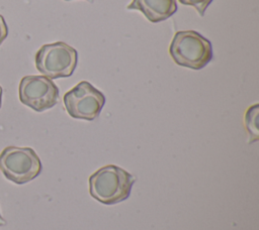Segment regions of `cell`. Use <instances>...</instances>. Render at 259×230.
I'll use <instances>...</instances> for the list:
<instances>
[{
	"label": "cell",
	"instance_id": "cell-10",
	"mask_svg": "<svg viewBox=\"0 0 259 230\" xmlns=\"http://www.w3.org/2000/svg\"><path fill=\"white\" fill-rule=\"evenodd\" d=\"M7 34H8L7 24H6L3 16L0 14V45L4 41V39L7 37Z\"/></svg>",
	"mask_w": 259,
	"mask_h": 230
},
{
	"label": "cell",
	"instance_id": "cell-2",
	"mask_svg": "<svg viewBox=\"0 0 259 230\" xmlns=\"http://www.w3.org/2000/svg\"><path fill=\"white\" fill-rule=\"evenodd\" d=\"M173 61L192 70L204 68L212 59V46L208 39L195 30L177 31L170 43Z\"/></svg>",
	"mask_w": 259,
	"mask_h": 230
},
{
	"label": "cell",
	"instance_id": "cell-9",
	"mask_svg": "<svg viewBox=\"0 0 259 230\" xmlns=\"http://www.w3.org/2000/svg\"><path fill=\"white\" fill-rule=\"evenodd\" d=\"M183 5H189L194 7L200 16L204 15V11L212 0H178Z\"/></svg>",
	"mask_w": 259,
	"mask_h": 230
},
{
	"label": "cell",
	"instance_id": "cell-3",
	"mask_svg": "<svg viewBox=\"0 0 259 230\" xmlns=\"http://www.w3.org/2000/svg\"><path fill=\"white\" fill-rule=\"evenodd\" d=\"M41 169V161L30 147L7 146L0 153V170L14 184L22 185L32 181Z\"/></svg>",
	"mask_w": 259,
	"mask_h": 230
},
{
	"label": "cell",
	"instance_id": "cell-1",
	"mask_svg": "<svg viewBox=\"0 0 259 230\" xmlns=\"http://www.w3.org/2000/svg\"><path fill=\"white\" fill-rule=\"evenodd\" d=\"M135 181L128 171L115 164H108L90 176L89 193L104 205L117 204L130 197Z\"/></svg>",
	"mask_w": 259,
	"mask_h": 230
},
{
	"label": "cell",
	"instance_id": "cell-6",
	"mask_svg": "<svg viewBox=\"0 0 259 230\" xmlns=\"http://www.w3.org/2000/svg\"><path fill=\"white\" fill-rule=\"evenodd\" d=\"M20 102L36 112L54 107L59 101V88L46 76H25L18 87Z\"/></svg>",
	"mask_w": 259,
	"mask_h": 230
},
{
	"label": "cell",
	"instance_id": "cell-7",
	"mask_svg": "<svg viewBox=\"0 0 259 230\" xmlns=\"http://www.w3.org/2000/svg\"><path fill=\"white\" fill-rule=\"evenodd\" d=\"M127 9L140 10L151 22H160L177 10L176 0H133Z\"/></svg>",
	"mask_w": 259,
	"mask_h": 230
},
{
	"label": "cell",
	"instance_id": "cell-11",
	"mask_svg": "<svg viewBox=\"0 0 259 230\" xmlns=\"http://www.w3.org/2000/svg\"><path fill=\"white\" fill-rule=\"evenodd\" d=\"M2 94H3V89L0 86V108H1V105H2Z\"/></svg>",
	"mask_w": 259,
	"mask_h": 230
},
{
	"label": "cell",
	"instance_id": "cell-4",
	"mask_svg": "<svg viewBox=\"0 0 259 230\" xmlns=\"http://www.w3.org/2000/svg\"><path fill=\"white\" fill-rule=\"evenodd\" d=\"M77 51L69 44L58 41L44 44L35 53L37 71L50 79L70 77L77 66Z\"/></svg>",
	"mask_w": 259,
	"mask_h": 230
},
{
	"label": "cell",
	"instance_id": "cell-5",
	"mask_svg": "<svg viewBox=\"0 0 259 230\" xmlns=\"http://www.w3.org/2000/svg\"><path fill=\"white\" fill-rule=\"evenodd\" d=\"M104 104L105 96L87 81L78 83L64 95V106L68 114L76 119L94 120Z\"/></svg>",
	"mask_w": 259,
	"mask_h": 230
},
{
	"label": "cell",
	"instance_id": "cell-13",
	"mask_svg": "<svg viewBox=\"0 0 259 230\" xmlns=\"http://www.w3.org/2000/svg\"><path fill=\"white\" fill-rule=\"evenodd\" d=\"M66 1H68V0H66ZM86 1H89V2H93V0H86Z\"/></svg>",
	"mask_w": 259,
	"mask_h": 230
},
{
	"label": "cell",
	"instance_id": "cell-8",
	"mask_svg": "<svg viewBox=\"0 0 259 230\" xmlns=\"http://www.w3.org/2000/svg\"><path fill=\"white\" fill-rule=\"evenodd\" d=\"M258 113L259 105L255 104L249 107L245 115V124L250 135V142L256 141L258 139Z\"/></svg>",
	"mask_w": 259,
	"mask_h": 230
},
{
	"label": "cell",
	"instance_id": "cell-12",
	"mask_svg": "<svg viewBox=\"0 0 259 230\" xmlns=\"http://www.w3.org/2000/svg\"><path fill=\"white\" fill-rule=\"evenodd\" d=\"M6 224V221L2 218V216L0 215V226H3V225H5Z\"/></svg>",
	"mask_w": 259,
	"mask_h": 230
}]
</instances>
